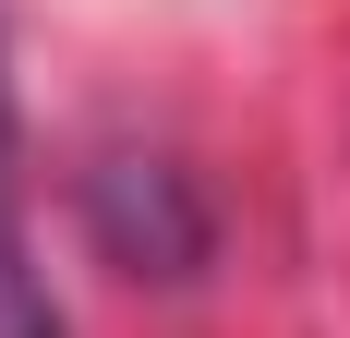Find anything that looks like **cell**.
<instances>
[{
    "label": "cell",
    "instance_id": "1",
    "mask_svg": "<svg viewBox=\"0 0 350 338\" xmlns=\"http://www.w3.org/2000/svg\"><path fill=\"white\" fill-rule=\"evenodd\" d=\"M85 242L121 278H193L217 254V205L193 194V169L170 157H97L85 169Z\"/></svg>",
    "mask_w": 350,
    "mask_h": 338
},
{
    "label": "cell",
    "instance_id": "2",
    "mask_svg": "<svg viewBox=\"0 0 350 338\" xmlns=\"http://www.w3.org/2000/svg\"><path fill=\"white\" fill-rule=\"evenodd\" d=\"M0 338H72L61 302H49V278L25 254V218H12V181H0Z\"/></svg>",
    "mask_w": 350,
    "mask_h": 338
}]
</instances>
